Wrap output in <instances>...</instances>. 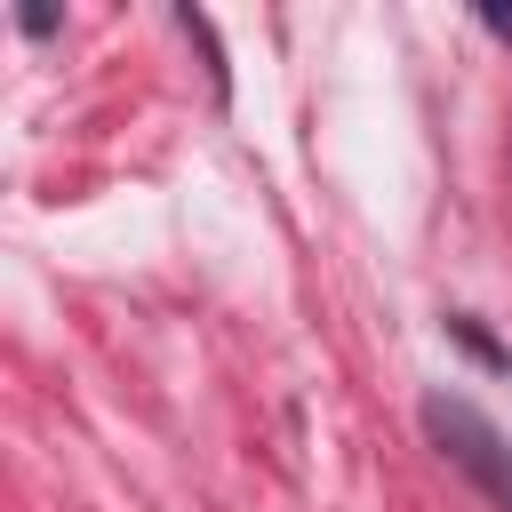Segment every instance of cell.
<instances>
[{
	"mask_svg": "<svg viewBox=\"0 0 512 512\" xmlns=\"http://www.w3.org/2000/svg\"><path fill=\"white\" fill-rule=\"evenodd\" d=\"M424 416H432L440 448H448V456H456V464H464V472H472V480H480V488H488V496L512 512V456H504V440H496V432H488V424H480L464 400H432Z\"/></svg>",
	"mask_w": 512,
	"mask_h": 512,
	"instance_id": "1",
	"label": "cell"
}]
</instances>
